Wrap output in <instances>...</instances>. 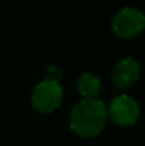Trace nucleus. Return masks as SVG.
Listing matches in <instances>:
<instances>
[{
	"instance_id": "nucleus-6",
	"label": "nucleus",
	"mask_w": 145,
	"mask_h": 146,
	"mask_svg": "<svg viewBox=\"0 0 145 146\" xmlns=\"http://www.w3.org/2000/svg\"><path fill=\"white\" fill-rule=\"evenodd\" d=\"M77 90L83 99H96L101 92V80L93 72H84L77 80Z\"/></svg>"
},
{
	"instance_id": "nucleus-4",
	"label": "nucleus",
	"mask_w": 145,
	"mask_h": 146,
	"mask_svg": "<svg viewBox=\"0 0 145 146\" xmlns=\"http://www.w3.org/2000/svg\"><path fill=\"white\" fill-rule=\"evenodd\" d=\"M108 118L118 126H134L141 116V106L137 99L122 94L112 98L107 106Z\"/></svg>"
},
{
	"instance_id": "nucleus-5",
	"label": "nucleus",
	"mask_w": 145,
	"mask_h": 146,
	"mask_svg": "<svg viewBox=\"0 0 145 146\" xmlns=\"http://www.w3.org/2000/svg\"><path fill=\"white\" fill-rule=\"evenodd\" d=\"M141 75V65L132 57L121 58L111 71V82L117 90L131 88Z\"/></svg>"
},
{
	"instance_id": "nucleus-1",
	"label": "nucleus",
	"mask_w": 145,
	"mask_h": 146,
	"mask_svg": "<svg viewBox=\"0 0 145 146\" xmlns=\"http://www.w3.org/2000/svg\"><path fill=\"white\" fill-rule=\"evenodd\" d=\"M107 121V105L98 98L80 101L70 113L71 131L84 139L98 136L104 131Z\"/></svg>"
},
{
	"instance_id": "nucleus-2",
	"label": "nucleus",
	"mask_w": 145,
	"mask_h": 146,
	"mask_svg": "<svg viewBox=\"0 0 145 146\" xmlns=\"http://www.w3.org/2000/svg\"><path fill=\"white\" fill-rule=\"evenodd\" d=\"M114 34L122 40H131L145 30V14L135 7H124L111 20Z\"/></svg>"
},
{
	"instance_id": "nucleus-3",
	"label": "nucleus",
	"mask_w": 145,
	"mask_h": 146,
	"mask_svg": "<svg viewBox=\"0 0 145 146\" xmlns=\"http://www.w3.org/2000/svg\"><path fill=\"white\" fill-rule=\"evenodd\" d=\"M63 95V87L57 80H44L31 92V106L40 113H51L61 105Z\"/></svg>"
}]
</instances>
